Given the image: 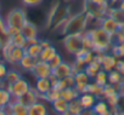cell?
<instances>
[{
  "instance_id": "6da1fadb",
  "label": "cell",
  "mask_w": 124,
  "mask_h": 115,
  "mask_svg": "<svg viewBox=\"0 0 124 115\" xmlns=\"http://www.w3.org/2000/svg\"><path fill=\"white\" fill-rule=\"evenodd\" d=\"M91 17L89 14L84 10L82 12H78L71 17L67 18V21L61 27V33L63 35H70V34H84L85 29L88 27L89 20Z\"/></svg>"
},
{
  "instance_id": "7a4b0ae2",
  "label": "cell",
  "mask_w": 124,
  "mask_h": 115,
  "mask_svg": "<svg viewBox=\"0 0 124 115\" xmlns=\"http://www.w3.org/2000/svg\"><path fill=\"white\" fill-rule=\"evenodd\" d=\"M89 36L93 40V44H94V51L97 52V51H103L106 52L108 48L112 47L113 45V36L109 35L103 28L101 27H97L93 30H89L88 32Z\"/></svg>"
},
{
  "instance_id": "3957f363",
  "label": "cell",
  "mask_w": 124,
  "mask_h": 115,
  "mask_svg": "<svg viewBox=\"0 0 124 115\" xmlns=\"http://www.w3.org/2000/svg\"><path fill=\"white\" fill-rule=\"evenodd\" d=\"M68 17H70V9L65 5H61L60 3H56L49 12L46 27L47 28L52 27L54 29H57L63 26V23L67 21Z\"/></svg>"
},
{
  "instance_id": "277c9868",
  "label": "cell",
  "mask_w": 124,
  "mask_h": 115,
  "mask_svg": "<svg viewBox=\"0 0 124 115\" xmlns=\"http://www.w3.org/2000/svg\"><path fill=\"white\" fill-rule=\"evenodd\" d=\"M27 21H28V18H27V14L24 12V10L14 9L8 14L5 23L8 27H16V28L21 29Z\"/></svg>"
},
{
  "instance_id": "5b68a950",
  "label": "cell",
  "mask_w": 124,
  "mask_h": 115,
  "mask_svg": "<svg viewBox=\"0 0 124 115\" xmlns=\"http://www.w3.org/2000/svg\"><path fill=\"white\" fill-rule=\"evenodd\" d=\"M63 46L65 48L72 53L76 54L80 48H83V34H70L65 35L63 38Z\"/></svg>"
},
{
  "instance_id": "8992f818",
  "label": "cell",
  "mask_w": 124,
  "mask_h": 115,
  "mask_svg": "<svg viewBox=\"0 0 124 115\" xmlns=\"http://www.w3.org/2000/svg\"><path fill=\"white\" fill-rule=\"evenodd\" d=\"M29 88H31L29 82L26 79H23V78H21L20 80H17L16 82H14L11 85H8V90L10 91V93H11L14 99H17L18 97L24 95Z\"/></svg>"
},
{
  "instance_id": "52a82bcc",
  "label": "cell",
  "mask_w": 124,
  "mask_h": 115,
  "mask_svg": "<svg viewBox=\"0 0 124 115\" xmlns=\"http://www.w3.org/2000/svg\"><path fill=\"white\" fill-rule=\"evenodd\" d=\"M31 72L38 79V78H49L52 73V69H51V67L49 66L47 62L38 60V62L35 63V66L33 67V69Z\"/></svg>"
},
{
  "instance_id": "ba28073f",
  "label": "cell",
  "mask_w": 124,
  "mask_h": 115,
  "mask_svg": "<svg viewBox=\"0 0 124 115\" xmlns=\"http://www.w3.org/2000/svg\"><path fill=\"white\" fill-rule=\"evenodd\" d=\"M100 27L101 28H103L109 35H112V36H114L116 34H117V32L119 30V28H120V24L114 20V18H112L111 16H105L101 21H100Z\"/></svg>"
},
{
  "instance_id": "9c48e42d",
  "label": "cell",
  "mask_w": 124,
  "mask_h": 115,
  "mask_svg": "<svg viewBox=\"0 0 124 115\" xmlns=\"http://www.w3.org/2000/svg\"><path fill=\"white\" fill-rule=\"evenodd\" d=\"M73 75H74V87L78 90L79 93H85L86 86L90 82V78L84 70H80Z\"/></svg>"
},
{
  "instance_id": "30bf717a",
  "label": "cell",
  "mask_w": 124,
  "mask_h": 115,
  "mask_svg": "<svg viewBox=\"0 0 124 115\" xmlns=\"http://www.w3.org/2000/svg\"><path fill=\"white\" fill-rule=\"evenodd\" d=\"M71 74H73L72 73V64L68 63V62L62 61L56 68L52 69V75L56 79H63V78H66Z\"/></svg>"
},
{
  "instance_id": "8fae6325",
  "label": "cell",
  "mask_w": 124,
  "mask_h": 115,
  "mask_svg": "<svg viewBox=\"0 0 124 115\" xmlns=\"http://www.w3.org/2000/svg\"><path fill=\"white\" fill-rule=\"evenodd\" d=\"M52 88V82L49 78H38L35 81V90L39 93V98L44 99V96L46 92H49Z\"/></svg>"
},
{
  "instance_id": "7c38bea8",
  "label": "cell",
  "mask_w": 124,
  "mask_h": 115,
  "mask_svg": "<svg viewBox=\"0 0 124 115\" xmlns=\"http://www.w3.org/2000/svg\"><path fill=\"white\" fill-rule=\"evenodd\" d=\"M17 101L21 102V103H23L24 105L29 107L33 103H35L37 101H39V93H38V91L35 88H32L31 87L24 95H22L21 97H18Z\"/></svg>"
},
{
  "instance_id": "4fadbf2b",
  "label": "cell",
  "mask_w": 124,
  "mask_h": 115,
  "mask_svg": "<svg viewBox=\"0 0 124 115\" xmlns=\"http://www.w3.org/2000/svg\"><path fill=\"white\" fill-rule=\"evenodd\" d=\"M96 99L97 98L93 93H89V92H85V93H80L79 95V101H80L84 110H91L93 107L96 103Z\"/></svg>"
},
{
  "instance_id": "5bb4252c",
  "label": "cell",
  "mask_w": 124,
  "mask_h": 115,
  "mask_svg": "<svg viewBox=\"0 0 124 115\" xmlns=\"http://www.w3.org/2000/svg\"><path fill=\"white\" fill-rule=\"evenodd\" d=\"M9 107H10V113L12 115H28V107L18 102L17 99L11 101Z\"/></svg>"
},
{
  "instance_id": "9a60e30c",
  "label": "cell",
  "mask_w": 124,
  "mask_h": 115,
  "mask_svg": "<svg viewBox=\"0 0 124 115\" xmlns=\"http://www.w3.org/2000/svg\"><path fill=\"white\" fill-rule=\"evenodd\" d=\"M21 33L24 35L26 39H32V38H38V28L34 23L27 21L23 27L21 28Z\"/></svg>"
},
{
  "instance_id": "2e32d148",
  "label": "cell",
  "mask_w": 124,
  "mask_h": 115,
  "mask_svg": "<svg viewBox=\"0 0 124 115\" xmlns=\"http://www.w3.org/2000/svg\"><path fill=\"white\" fill-rule=\"evenodd\" d=\"M117 62H118V60H117V57H116L114 54H108V53H106L105 57H103V60H102V62H101V67H102L103 70H106V72L108 73V72L116 69Z\"/></svg>"
},
{
  "instance_id": "e0dca14e",
  "label": "cell",
  "mask_w": 124,
  "mask_h": 115,
  "mask_svg": "<svg viewBox=\"0 0 124 115\" xmlns=\"http://www.w3.org/2000/svg\"><path fill=\"white\" fill-rule=\"evenodd\" d=\"M47 114V108L45 103L37 101L32 105L28 107V115H46Z\"/></svg>"
},
{
  "instance_id": "ac0fdd59",
  "label": "cell",
  "mask_w": 124,
  "mask_h": 115,
  "mask_svg": "<svg viewBox=\"0 0 124 115\" xmlns=\"http://www.w3.org/2000/svg\"><path fill=\"white\" fill-rule=\"evenodd\" d=\"M51 104H52V109L57 114H68V101H66L65 98L60 97L56 101H54Z\"/></svg>"
},
{
  "instance_id": "d6986e66",
  "label": "cell",
  "mask_w": 124,
  "mask_h": 115,
  "mask_svg": "<svg viewBox=\"0 0 124 115\" xmlns=\"http://www.w3.org/2000/svg\"><path fill=\"white\" fill-rule=\"evenodd\" d=\"M38 60H39V58H34V57H32V56H29V54L26 53V54L22 57V60L18 62V64H20L21 69L27 70V72H31V70L33 69V67L35 66V63L38 62Z\"/></svg>"
},
{
  "instance_id": "ffe728a7",
  "label": "cell",
  "mask_w": 124,
  "mask_h": 115,
  "mask_svg": "<svg viewBox=\"0 0 124 115\" xmlns=\"http://www.w3.org/2000/svg\"><path fill=\"white\" fill-rule=\"evenodd\" d=\"M83 111H84V108H83V105H82V103L79 101V97L68 102V114H71V115H80V114H83Z\"/></svg>"
},
{
  "instance_id": "44dd1931",
  "label": "cell",
  "mask_w": 124,
  "mask_h": 115,
  "mask_svg": "<svg viewBox=\"0 0 124 115\" xmlns=\"http://www.w3.org/2000/svg\"><path fill=\"white\" fill-rule=\"evenodd\" d=\"M100 69H102L101 63H100V62H97V61L94 58V60H93V62H90L89 64H86V66H85L84 72L88 74V76H89L90 79H94V78H95V75L97 74V72H99Z\"/></svg>"
},
{
  "instance_id": "7402d4cb",
  "label": "cell",
  "mask_w": 124,
  "mask_h": 115,
  "mask_svg": "<svg viewBox=\"0 0 124 115\" xmlns=\"http://www.w3.org/2000/svg\"><path fill=\"white\" fill-rule=\"evenodd\" d=\"M93 111L99 115H108V114H111V108L107 104V102H103V101L97 102L96 101L95 105L93 107Z\"/></svg>"
},
{
  "instance_id": "603a6c76",
  "label": "cell",
  "mask_w": 124,
  "mask_h": 115,
  "mask_svg": "<svg viewBox=\"0 0 124 115\" xmlns=\"http://www.w3.org/2000/svg\"><path fill=\"white\" fill-rule=\"evenodd\" d=\"M56 53H57V50L52 45L49 46V47H44L41 50L40 54H39V60L40 61H44V62H49Z\"/></svg>"
},
{
  "instance_id": "cb8c5ba5",
  "label": "cell",
  "mask_w": 124,
  "mask_h": 115,
  "mask_svg": "<svg viewBox=\"0 0 124 115\" xmlns=\"http://www.w3.org/2000/svg\"><path fill=\"white\" fill-rule=\"evenodd\" d=\"M79 92H78V90L73 86V87H66V88H63V90H61V97L62 98H65L66 101H72V99H74V98H78L79 97Z\"/></svg>"
},
{
  "instance_id": "d4e9b609",
  "label": "cell",
  "mask_w": 124,
  "mask_h": 115,
  "mask_svg": "<svg viewBox=\"0 0 124 115\" xmlns=\"http://www.w3.org/2000/svg\"><path fill=\"white\" fill-rule=\"evenodd\" d=\"M12 101V96L8 87H0V108L9 105Z\"/></svg>"
},
{
  "instance_id": "484cf974",
  "label": "cell",
  "mask_w": 124,
  "mask_h": 115,
  "mask_svg": "<svg viewBox=\"0 0 124 115\" xmlns=\"http://www.w3.org/2000/svg\"><path fill=\"white\" fill-rule=\"evenodd\" d=\"M122 81H124V75L120 72H118L117 69H113V70L108 72V84L116 86V85L120 84Z\"/></svg>"
},
{
  "instance_id": "4316f807",
  "label": "cell",
  "mask_w": 124,
  "mask_h": 115,
  "mask_svg": "<svg viewBox=\"0 0 124 115\" xmlns=\"http://www.w3.org/2000/svg\"><path fill=\"white\" fill-rule=\"evenodd\" d=\"M85 92L93 93L96 98H99V97H102V95H103V86L97 85L95 81H94V82H89L88 86H86Z\"/></svg>"
},
{
  "instance_id": "83f0119b",
  "label": "cell",
  "mask_w": 124,
  "mask_h": 115,
  "mask_svg": "<svg viewBox=\"0 0 124 115\" xmlns=\"http://www.w3.org/2000/svg\"><path fill=\"white\" fill-rule=\"evenodd\" d=\"M21 78H22V75L20 74V72H17V70H15V69H11V70H8V73H6L4 80H5L6 85H11V84L16 82L17 80H20Z\"/></svg>"
},
{
  "instance_id": "f1b7e54d",
  "label": "cell",
  "mask_w": 124,
  "mask_h": 115,
  "mask_svg": "<svg viewBox=\"0 0 124 115\" xmlns=\"http://www.w3.org/2000/svg\"><path fill=\"white\" fill-rule=\"evenodd\" d=\"M94 81L100 86H106L108 84V73L103 69H100L94 78Z\"/></svg>"
},
{
  "instance_id": "f546056e",
  "label": "cell",
  "mask_w": 124,
  "mask_h": 115,
  "mask_svg": "<svg viewBox=\"0 0 124 115\" xmlns=\"http://www.w3.org/2000/svg\"><path fill=\"white\" fill-rule=\"evenodd\" d=\"M24 50H26V53H27V54H29V56L34 57V58H39V54H40V52H41L43 47H41V45L38 42V44L28 45Z\"/></svg>"
},
{
  "instance_id": "4dcf8cb0",
  "label": "cell",
  "mask_w": 124,
  "mask_h": 115,
  "mask_svg": "<svg viewBox=\"0 0 124 115\" xmlns=\"http://www.w3.org/2000/svg\"><path fill=\"white\" fill-rule=\"evenodd\" d=\"M108 16H111L112 18H114L120 26L124 23V12H123L119 7L109 9V10H108Z\"/></svg>"
},
{
  "instance_id": "1f68e13d",
  "label": "cell",
  "mask_w": 124,
  "mask_h": 115,
  "mask_svg": "<svg viewBox=\"0 0 124 115\" xmlns=\"http://www.w3.org/2000/svg\"><path fill=\"white\" fill-rule=\"evenodd\" d=\"M10 41H11V44H14L15 46H18V47H26V41H27V39L24 38V35L22 34V33H18V34H16V35H14V36H11L10 38Z\"/></svg>"
},
{
  "instance_id": "d6a6232c",
  "label": "cell",
  "mask_w": 124,
  "mask_h": 115,
  "mask_svg": "<svg viewBox=\"0 0 124 115\" xmlns=\"http://www.w3.org/2000/svg\"><path fill=\"white\" fill-rule=\"evenodd\" d=\"M61 97V91H58L56 87H52L49 92H46L45 93V96H44V99L45 101H47V102H50V103H52L54 101H56L57 98H60Z\"/></svg>"
},
{
  "instance_id": "836d02e7",
  "label": "cell",
  "mask_w": 124,
  "mask_h": 115,
  "mask_svg": "<svg viewBox=\"0 0 124 115\" xmlns=\"http://www.w3.org/2000/svg\"><path fill=\"white\" fill-rule=\"evenodd\" d=\"M119 98H120L119 93H118V92H114V93L109 95L108 97H106L105 99L107 101V104H108V105H109V108L112 109V108H117L118 102H119Z\"/></svg>"
},
{
  "instance_id": "e575fe53",
  "label": "cell",
  "mask_w": 124,
  "mask_h": 115,
  "mask_svg": "<svg viewBox=\"0 0 124 115\" xmlns=\"http://www.w3.org/2000/svg\"><path fill=\"white\" fill-rule=\"evenodd\" d=\"M62 61H63V60H62V57H61V54H58V53H56L54 57H52V58L47 62L49 63V66L51 67V69H54V68H56Z\"/></svg>"
},
{
  "instance_id": "d590c367",
  "label": "cell",
  "mask_w": 124,
  "mask_h": 115,
  "mask_svg": "<svg viewBox=\"0 0 124 115\" xmlns=\"http://www.w3.org/2000/svg\"><path fill=\"white\" fill-rule=\"evenodd\" d=\"M23 3V5L28 6V7H34V6H39L44 0H21Z\"/></svg>"
},
{
  "instance_id": "8d00e7d4",
  "label": "cell",
  "mask_w": 124,
  "mask_h": 115,
  "mask_svg": "<svg viewBox=\"0 0 124 115\" xmlns=\"http://www.w3.org/2000/svg\"><path fill=\"white\" fill-rule=\"evenodd\" d=\"M8 70H9V69H8L5 62H4V61H0V80H3V79L5 78Z\"/></svg>"
},
{
  "instance_id": "74e56055",
  "label": "cell",
  "mask_w": 124,
  "mask_h": 115,
  "mask_svg": "<svg viewBox=\"0 0 124 115\" xmlns=\"http://www.w3.org/2000/svg\"><path fill=\"white\" fill-rule=\"evenodd\" d=\"M6 33H8V35L11 38V36H14V35L21 33V29H18V28H16V27H8V26H6Z\"/></svg>"
},
{
  "instance_id": "f35d334b",
  "label": "cell",
  "mask_w": 124,
  "mask_h": 115,
  "mask_svg": "<svg viewBox=\"0 0 124 115\" xmlns=\"http://www.w3.org/2000/svg\"><path fill=\"white\" fill-rule=\"evenodd\" d=\"M116 69H117L118 72H120V73L124 75V60H119V61L117 62Z\"/></svg>"
},
{
  "instance_id": "ab89813d",
  "label": "cell",
  "mask_w": 124,
  "mask_h": 115,
  "mask_svg": "<svg viewBox=\"0 0 124 115\" xmlns=\"http://www.w3.org/2000/svg\"><path fill=\"white\" fill-rule=\"evenodd\" d=\"M89 3H93V4H96V5H108L109 0H86Z\"/></svg>"
},
{
  "instance_id": "60d3db41",
  "label": "cell",
  "mask_w": 124,
  "mask_h": 115,
  "mask_svg": "<svg viewBox=\"0 0 124 115\" xmlns=\"http://www.w3.org/2000/svg\"><path fill=\"white\" fill-rule=\"evenodd\" d=\"M39 44L41 45V47L44 48V47H49V46H51L52 44H51V41H49V40H40L39 41Z\"/></svg>"
},
{
  "instance_id": "b9f144b4",
  "label": "cell",
  "mask_w": 124,
  "mask_h": 115,
  "mask_svg": "<svg viewBox=\"0 0 124 115\" xmlns=\"http://www.w3.org/2000/svg\"><path fill=\"white\" fill-rule=\"evenodd\" d=\"M123 12H124V0H119V6H118Z\"/></svg>"
},
{
  "instance_id": "7bdbcfd3",
  "label": "cell",
  "mask_w": 124,
  "mask_h": 115,
  "mask_svg": "<svg viewBox=\"0 0 124 115\" xmlns=\"http://www.w3.org/2000/svg\"><path fill=\"white\" fill-rule=\"evenodd\" d=\"M119 32H120V33H122V34L124 35V23H123V24L120 26V28H119Z\"/></svg>"
},
{
  "instance_id": "ee69618b",
  "label": "cell",
  "mask_w": 124,
  "mask_h": 115,
  "mask_svg": "<svg viewBox=\"0 0 124 115\" xmlns=\"http://www.w3.org/2000/svg\"><path fill=\"white\" fill-rule=\"evenodd\" d=\"M111 1L113 3V1H119V0H111Z\"/></svg>"
},
{
  "instance_id": "f6af8a7d",
  "label": "cell",
  "mask_w": 124,
  "mask_h": 115,
  "mask_svg": "<svg viewBox=\"0 0 124 115\" xmlns=\"http://www.w3.org/2000/svg\"><path fill=\"white\" fill-rule=\"evenodd\" d=\"M67 1H72V0H67Z\"/></svg>"
}]
</instances>
